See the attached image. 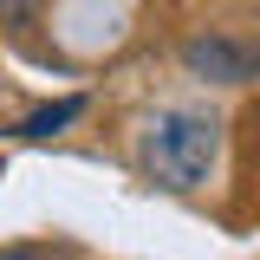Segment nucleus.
Segmentation results:
<instances>
[{"label":"nucleus","mask_w":260,"mask_h":260,"mask_svg":"<svg viewBox=\"0 0 260 260\" xmlns=\"http://www.w3.org/2000/svg\"><path fill=\"white\" fill-rule=\"evenodd\" d=\"M0 260H26V254H0Z\"/></svg>","instance_id":"nucleus-5"},{"label":"nucleus","mask_w":260,"mask_h":260,"mask_svg":"<svg viewBox=\"0 0 260 260\" xmlns=\"http://www.w3.org/2000/svg\"><path fill=\"white\" fill-rule=\"evenodd\" d=\"M26 7H32V0H0V13H13V20H20Z\"/></svg>","instance_id":"nucleus-4"},{"label":"nucleus","mask_w":260,"mask_h":260,"mask_svg":"<svg viewBox=\"0 0 260 260\" xmlns=\"http://www.w3.org/2000/svg\"><path fill=\"white\" fill-rule=\"evenodd\" d=\"M182 59H189V72L215 78V85H247V78H260V52H254V46H241V39H221V32L189 39Z\"/></svg>","instance_id":"nucleus-2"},{"label":"nucleus","mask_w":260,"mask_h":260,"mask_svg":"<svg viewBox=\"0 0 260 260\" xmlns=\"http://www.w3.org/2000/svg\"><path fill=\"white\" fill-rule=\"evenodd\" d=\"M215 156H221V124L208 111H162L143 130V169L162 189H202Z\"/></svg>","instance_id":"nucleus-1"},{"label":"nucleus","mask_w":260,"mask_h":260,"mask_svg":"<svg viewBox=\"0 0 260 260\" xmlns=\"http://www.w3.org/2000/svg\"><path fill=\"white\" fill-rule=\"evenodd\" d=\"M78 117H85V98H59V104H39L26 124H20V137H52V130L78 124Z\"/></svg>","instance_id":"nucleus-3"}]
</instances>
